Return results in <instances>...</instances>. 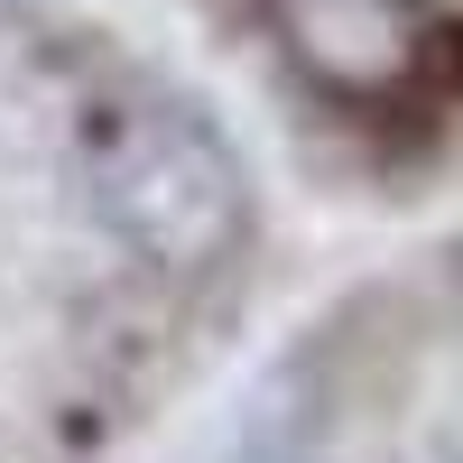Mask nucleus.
I'll return each mask as SVG.
<instances>
[{
  "label": "nucleus",
  "instance_id": "1",
  "mask_svg": "<svg viewBox=\"0 0 463 463\" xmlns=\"http://www.w3.org/2000/svg\"><path fill=\"white\" fill-rule=\"evenodd\" d=\"M93 204L148 269L204 279L250 222V176L185 93H130L93 121Z\"/></svg>",
  "mask_w": 463,
  "mask_h": 463
},
{
  "label": "nucleus",
  "instance_id": "2",
  "mask_svg": "<svg viewBox=\"0 0 463 463\" xmlns=\"http://www.w3.org/2000/svg\"><path fill=\"white\" fill-rule=\"evenodd\" d=\"M288 65L334 102H399L436 65L427 0H260Z\"/></svg>",
  "mask_w": 463,
  "mask_h": 463
}]
</instances>
